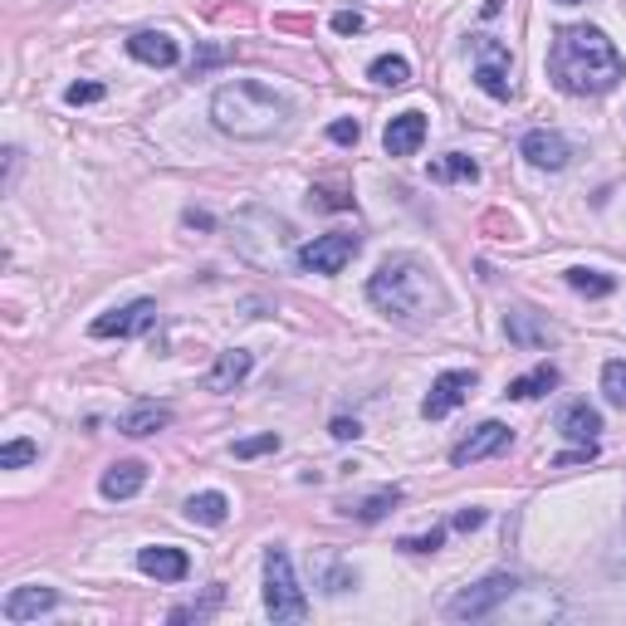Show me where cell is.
Listing matches in <instances>:
<instances>
[{
    "label": "cell",
    "mask_w": 626,
    "mask_h": 626,
    "mask_svg": "<svg viewBox=\"0 0 626 626\" xmlns=\"http://www.w3.org/2000/svg\"><path fill=\"white\" fill-rule=\"evenodd\" d=\"M548 74L572 98H598V93H612L626 79V65L602 30L568 25L548 45Z\"/></svg>",
    "instance_id": "obj_1"
},
{
    "label": "cell",
    "mask_w": 626,
    "mask_h": 626,
    "mask_svg": "<svg viewBox=\"0 0 626 626\" xmlns=\"http://www.w3.org/2000/svg\"><path fill=\"white\" fill-rule=\"evenodd\" d=\"M372 309H382L396 323H421L445 313V289L436 285V275L416 255H387L378 265V275L368 279Z\"/></svg>",
    "instance_id": "obj_2"
},
{
    "label": "cell",
    "mask_w": 626,
    "mask_h": 626,
    "mask_svg": "<svg viewBox=\"0 0 626 626\" xmlns=\"http://www.w3.org/2000/svg\"><path fill=\"white\" fill-rule=\"evenodd\" d=\"M285 118H289V103L255 79L221 83L211 98V123L235 142H269L285 128Z\"/></svg>",
    "instance_id": "obj_3"
},
{
    "label": "cell",
    "mask_w": 626,
    "mask_h": 626,
    "mask_svg": "<svg viewBox=\"0 0 626 626\" xmlns=\"http://www.w3.org/2000/svg\"><path fill=\"white\" fill-rule=\"evenodd\" d=\"M265 612L269 622H304L309 617V598L294 578V563L285 548L265 553Z\"/></svg>",
    "instance_id": "obj_4"
},
{
    "label": "cell",
    "mask_w": 626,
    "mask_h": 626,
    "mask_svg": "<svg viewBox=\"0 0 626 626\" xmlns=\"http://www.w3.org/2000/svg\"><path fill=\"white\" fill-rule=\"evenodd\" d=\"M514 598H519V578H509V572H489V578H479L475 588L455 592L451 607H445V617L451 622H485Z\"/></svg>",
    "instance_id": "obj_5"
},
{
    "label": "cell",
    "mask_w": 626,
    "mask_h": 626,
    "mask_svg": "<svg viewBox=\"0 0 626 626\" xmlns=\"http://www.w3.org/2000/svg\"><path fill=\"white\" fill-rule=\"evenodd\" d=\"M362 240L348 235V231H333V235H318L309 240V245L294 250V265L304 269V275H343V269L358 259Z\"/></svg>",
    "instance_id": "obj_6"
},
{
    "label": "cell",
    "mask_w": 626,
    "mask_h": 626,
    "mask_svg": "<svg viewBox=\"0 0 626 626\" xmlns=\"http://www.w3.org/2000/svg\"><path fill=\"white\" fill-rule=\"evenodd\" d=\"M475 83L489 98H509V93H514V83H509V49L499 45L495 35L475 39Z\"/></svg>",
    "instance_id": "obj_7"
},
{
    "label": "cell",
    "mask_w": 626,
    "mask_h": 626,
    "mask_svg": "<svg viewBox=\"0 0 626 626\" xmlns=\"http://www.w3.org/2000/svg\"><path fill=\"white\" fill-rule=\"evenodd\" d=\"M156 323V304L152 299H132V304L103 313V318H93V338H138V333H148Z\"/></svg>",
    "instance_id": "obj_8"
},
{
    "label": "cell",
    "mask_w": 626,
    "mask_h": 626,
    "mask_svg": "<svg viewBox=\"0 0 626 626\" xmlns=\"http://www.w3.org/2000/svg\"><path fill=\"white\" fill-rule=\"evenodd\" d=\"M475 392V372H465V368H455V372H441V378L431 382V392H426V402H421V416L426 421H441V416H451L455 406L465 402V396Z\"/></svg>",
    "instance_id": "obj_9"
},
{
    "label": "cell",
    "mask_w": 626,
    "mask_h": 626,
    "mask_svg": "<svg viewBox=\"0 0 626 626\" xmlns=\"http://www.w3.org/2000/svg\"><path fill=\"white\" fill-rule=\"evenodd\" d=\"M509 441H514V431H509L505 421H479L475 431H470L465 441L451 451V465H475V461H489V455H499Z\"/></svg>",
    "instance_id": "obj_10"
},
{
    "label": "cell",
    "mask_w": 626,
    "mask_h": 626,
    "mask_svg": "<svg viewBox=\"0 0 626 626\" xmlns=\"http://www.w3.org/2000/svg\"><path fill=\"white\" fill-rule=\"evenodd\" d=\"M505 333H509V343L524 348V352H538V348H553V343H558V328H553L548 318H538L534 309H509Z\"/></svg>",
    "instance_id": "obj_11"
},
{
    "label": "cell",
    "mask_w": 626,
    "mask_h": 626,
    "mask_svg": "<svg viewBox=\"0 0 626 626\" xmlns=\"http://www.w3.org/2000/svg\"><path fill=\"white\" fill-rule=\"evenodd\" d=\"M519 152H524L534 166H544V172H563V166L572 162L568 138H563V132H553V128H534V132H524Z\"/></svg>",
    "instance_id": "obj_12"
},
{
    "label": "cell",
    "mask_w": 626,
    "mask_h": 626,
    "mask_svg": "<svg viewBox=\"0 0 626 626\" xmlns=\"http://www.w3.org/2000/svg\"><path fill=\"white\" fill-rule=\"evenodd\" d=\"M421 142H426V113H416V108L396 113L387 123V132H382L387 156H411V152H421Z\"/></svg>",
    "instance_id": "obj_13"
},
{
    "label": "cell",
    "mask_w": 626,
    "mask_h": 626,
    "mask_svg": "<svg viewBox=\"0 0 626 626\" xmlns=\"http://www.w3.org/2000/svg\"><path fill=\"white\" fill-rule=\"evenodd\" d=\"M128 55L138 59V65L172 69L176 59H182V49H176V39H172V35H162V30H138V35L128 39Z\"/></svg>",
    "instance_id": "obj_14"
},
{
    "label": "cell",
    "mask_w": 626,
    "mask_h": 626,
    "mask_svg": "<svg viewBox=\"0 0 626 626\" xmlns=\"http://www.w3.org/2000/svg\"><path fill=\"white\" fill-rule=\"evenodd\" d=\"M138 568L156 582H182L192 572V558L182 548H166V544H152V548H138Z\"/></svg>",
    "instance_id": "obj_15"
},
{
    "label": "cell",
    "mask_w": 626,
    "mask_h": 626,
    "mask_svg": "<svg viewBox=\"0 0 626 626\" xmlns=\"http://www.w3.org/2000/svg\"><path fill=\"white\" fill-rule=\"evenodd\" d=\"M250 368H255V352H245V348H225L221 358L211 362V372H206V392H235L240 382L250 378Z\"/></svg>",
    "instance_id": "obj_16"
},
{
    "label": "cell",
    "mask_w": 626,
    "mask_h": 626,
    "mask_svg": "<svg viewBox=\"0 0 626 626\" xmlns=\"http://www.w3.org/2000/svg\"><path fill=\"white\" fill-rule=\"evenodd\" d=\"M59 607V592L55 588H15L5 598V622H35L45 612Z\"/></svg>",
    "instance_id": "obj_17"
},
{
    "label": "cell",
    "mask_w": 626,
    "mask_h": 626,
    "mask_svg": "<svg viewBox=\"0 0 626 626\" xmlns=\"http://www.w3.org/2000/svg\"><path fill=\"white\" fill-rule=\"evenodd\" d=\"M142 485H148V465H142V461H118V465L103 470L98 495L103 499H132Z\"/></svg>",
    "instance_id": "obj_18"
},
{
    "label": "cell",
    "mask_w": 626,
    "mask_h": 626,
    "mask_svg": "<svg viewBox=\"0 0 626 626\" xmlns=\"http://www.w3.org/2000/svg\"><path fill=\"white\" fill-rule=\"evenodd\" d=\"M162 426H172V406H156V402H142L118 416V431L132 436V441H138V436H156Z\"/></svg>",
    "instance_id": "obj_19"
},
{
    "label": "cell",
    "mask_w": 626,
    "mask_h": 626,
    "mask_svg": "<svg viewBox=\"0 0 626 626\" xmlns=\"http://www.w3.org/2000/svg\"><path fill=\"white\" fill-rule=\"evenodd\" d=\"M558 431L568 436V441L588 445V441H598V431H602V416L592 411L588 402H572V406H563V416H558Z\"/></svg>",
    "instance_id": "obj_20"
},
{
    "label": "cell",
    "mask_w": 626,
    "mask_h": 626,
    "mask_svg": "<svg viewBox=\"0 0 626 626\" xmlns=\"http://www.w3.org/2000/svg\"><path fill=\"white\" fill-rule=\"evenodd\" d=\"M553 387H558V368H553V362H538L534 372H524V378L509 382L505 396H509V402H534V396H544Z\"/></svg>",
    "instance_id": "obj_21"
},
{
    "label": "cell",
    "mask_w": 626,
    "mask_h": 626,
    "mask_svg": "<svg viewBox=\"0 0 626 626\" xmlns=\"http://www.w3.org/2000/svg\"><path fill=\"white\" fill-rule=\"evenodd\" d=\"M396 505H402V489L392 485V489H378V495H368V499H348V505H338V509L348 519H358V524H378V519Z\"/></svg>",
    "instance_id": "obj_22"
},
{
    "label": "cell",
    "mask_w": 626,
    "mask_h": 626,
    "mask_svg": "<svg viewBox=\"0 0 626 626\" xmlns=\"http://www.w3.org/2000/svg\"><path fill=\"white\" fill-rule=\"evenodd\" d=\"M186 519H192V524L216 529V524H225V519H231V499H225L221 489H206V495H192V499H186Z\"/></svg>",
    "instance_id": "obj_23"
},
{
    "label": "cell",
    "mask_w": 626,
    "mask_h": 626,
    "mask_svg": "<svg viewBox=\"0 0 626 626\" xmlns=\"http://www.w3.org/2000/svg\"><path fill=\"white\" fill-rule=\"evenodd\" d=\"M431 182H479V162H470L465 152H445L431 162Z\"/></svg>",
    "instance_id": "obj_24"
},
{
    "label": "cell",
    "mask_w": 626,
    "mask_h": 626,
    "mask_svg": "<svg viewBox=\"0 0 626 626\" xmlns=\"http://www.w3.org/2000/svg\"><path fill=\"white\" fill-rule=\"evenodd\" d=\"M372 83H382V89H406L411 83V65H406L402 55H382V59H372Z\"/></svg>",
    "instance_id": "obj_25"
},
{
    "label": "cell",
    "mask_w": 626,
    "mask_h": 626,
    "mask_svg": "<svg viewBox=\"0 0 626 626\" xmlns=\"http://www.w3.org/2000/svg\"><path fill=\"white\" fill-rule=\"evenodd\" d=\"M568 285L578 289V294H588V299H607L612 289H617V279L612 275H602V269H568Z\"/></svg>",
    "instance_id": "obj_26"
},
{
    "label": "cell",
    "mask_w": 626,
    "mask_h": 626,
    "mask_svg": "<svg viewBox=\"0 0 626 626\" xmlns=\"http://www.w3.org/2000/svg\"><path fill=\"white\" fill-rule=\"evenodd\" d=\"M221 602H225V592L211 588L201 602H182V607H172V622H206L216 607H221Z\"/></svg>",
    "instance_id": "obj_27"
},
{
    "label": "cell",
    "mask_w": 626,
    "mask_h": 626,
    "mask_svg": "<svg viewBox=\"0 0 626 626\" xmlns=\"http://www.w3.org/2000/svg\"><path fill=\"white\" fill-rule=\"evenodd\" d=\"M352 582H358V572H352L348 563H338V558H323V592H348Z\"/></svg>",
    "instance_id": "obj_28"
},
{
    "label": "cell",
    "mask_w": 626,
    "mask_h": 626,
    "mask_svg": "<svg viewBox=\"0 0 626 626\" xmlns=\"http://www.w3.org/2000/svg\"><path fill=\"white\" fill-rule=\"evenodd\" d=\"M602 392H607L612 406L626 411V362H607V368H602Z\"/></svg>",
    "instance_id": "obj_29"
},
{
    "label": "cell",
    "mask_w": 626,
    "mask_h": 626,
    "mask_svg": "<svg viewBox=\"0 0 626 626\" xmlns=\"http://www.w3.org/2000/svg\"><path fill=\"white\" fill-rule=\"evenodd\" d=\"M39 455V445L35 441H5L0 445V470H20V465H30Z\"/></svg>",
    "instance_id": "obj_30"
},
{
    "label": "cell",
    "mask_w": 626,
    "mask_h": 626,
    "mask_svg": "<svg viewBox=\"0 0 626 626\" xmlns=\"http://www.w3.org/2000/svg\"><path fill=\"white\" fill-rule=\"evenodd\" d=\"M279 451V436L265 431V436H245V441H235V461H255V455H269Z\"/></svg>",
    "instance_id": "obj_31"
},
{
    "label": "cell",
    "mask_w": 626,
    "mask_h": 626,
    "mask_svg": "<svg viewBox=\"0 0 626 626\" xmlns=\"http://www.w3.org/2000/svg\"><path fill=\"white\" fill-rule=\"evenodd\" d=\"M225 59H235V45H211V49H201V55L192 59V79H201L206 69H216V65H225Z\"/></svg>",
    "instance_id": "obj_32"
},
{
    "label": "cell",
    "mask_w": 626,
    "mask_h": 626,
    "mask_svg": "<svg viewBox=\"0 0 626 626\" xmlns=\"http://www.w3.org/2000/svg\"><path fill=\"white\" fill-rule=\"evenodd\" d=\"M98 98H103V83H69V93H65L69 108H79V103H98Z\"/></svg>",
    "instance_id": "obj_33"
},
{
    "label": "cell",
    "mask_w": 626,
    "mask_h": 626,
    "mask_svg": "<svg viewBox=\"0 0 626 626\" xmlns=\"http://www.w3.org/2000/svg\"><path fill=\"white\" fill-rule=\"evenodd\" d=\"M441 544H445V529H431V534H421V538H402L406 553H436Z\"/></svg>",
    "instance_id": "obj_34"
},
{
    "label": "cell",
    "mask_w": 626,
    "mask_h": 626,
    "mask_svg": "<svg viewBox=\"0 0 626 626\" xmlns=\"http://www.w3.org/2000/svg\"><path fill=\"white\" fill-rule=\"evenodd\" d=\"M328 138L338 142V148H352V142L362 138V128H358V123H352V118H338V123H333V128H328Z\"/></svg>",
    "instance_id": "obj_35"
},
{
    "label": "cell",
    "mask_w": 626,
    "mask_h": 626,
    "mask_svg": "<svg viewBox=\"0 0 626 626\" xmlns=\"http://www.w3.org/2000/svg\"><path fill=\"white\" fill-rule=\"evenodd\" d=\"M607 572H612V578H626V534L612 538V548H607Z\"/></svg>",
    "instance_id": "obj_36"
},
{
    "label": "cell",
    "mask_w": 626,
    "mask_h": 626,
    "mask_svg": "<svg viewBox=\"0 0 626 626\" xmlns=\"http://www.w3.org/2000/svg\"><path fill=\"white\" fill-rule=\"evenodd\" d=\"M362 25H368V20H362L358 10H338V15H333V30H338V35H358Z\"/></svg>",
    "instance_id": "obj_37"
},
{
    "label": "cell",
    "mask_w": 626,
    "mask_h": 626,
    "mask_svg": "<svg viewBox=\"0 0 626 626\" xmlns=\"http://www.w3.org/2000/svg\"><path fill=\"white\" fill-rule=\"evenodd\" d=\"M328 431H333V441H358V436H362V426H358V421H348V416H333V426H328Z\"/></svg>",
    "instance_id": "obj_38"
},
{
    "label": "cell",
    "mask_w": 626,
    "mask_h": 626,
    "mask_svg": "<svg viewBox=\"0 0 626 626\" xmlns=\"http://www.w3.org/2000/svg\"><path fill=\"white\" fill-rule=\"evenodd\" d=\"M598 455V441H588V445H578V451H568V455H558L553 465H582V461H592Z\"/></svg>",
    "instance_id": "obj_39"
},
{
    "label": "cell",
    "mask_w": 626,
    "mask_h": 626,
    "mask_svg": "<svg viewBox=\"0 0 626 626\" xmlns=\"http://www.w3.org/2000/svg\"><path fill=\"white\" fill-rule=\"evenodd\" d=\"M485 524V509H461V514H455V529H461V534H470V529H479Z\"/></svg>",
    "instance_id": "obj_40"
},
{
    "label": "cell",
    "mask_w": 626,
    "mask_h": 626,
    "mask_svg": "<svg viewBox=\"0 0 626 626\" xmlns=\"http://www.w3.org/2000/svg\"><path fill=\"white\" fill-rule=\"evenodd\" d=\"M15 176H20V148H5V192L15 186Z\"/></svg>",
    "instance_id": "obj_41"
},
{
    "label": "cell",
    "mask_w": 626,
    "mask_h": 626,
    "mask_svg": "<svg viewBox=\"0 0 626 626\" xmlns=\"http://www.w3.org/2000/svg\"><path fill=\"white\" fill-rule=\"evenodd\" d=\"M558 5H582V0H558Z\"/></svg>",
    "instance_id": "obj_42"
}]
</instances>
